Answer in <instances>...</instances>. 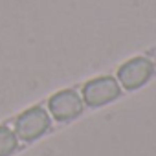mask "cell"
<instances>
[{
	"instance_id": "1",
	"label": "cell",
	"mask_w": 156,
	"mask_h": 156,
	"mask_svg": "<svg viewBox=\"0 0 156 156\" xmlns=\"http://www.w3.org/2000/svg\"><path fill=\"white\" fill-rule=\"evenodd\" d=\"M50 129V116L42 107H31L22 112L15 121L17 138L22 141H33Z\"/></svg>"
},
{
	"instance_id": "2",
	"label": "cell",
	"mask_w": 156,
	"mask_h": 156,
	"mask_svg": "<svg viewBox=\"0 0 156 156\" xmlns=\"http://www.w3.org/2000/svg\"><path fill=\"white\" fill-rule=\"evenodd\" d=\"M119 92V85L114 77H98V79H92L85 85L83 99L88 107H101L116 99Z\"/></svg>"
},
{
	"instance_id": "3",
	"label": "cell",
	"mask_w": 156,
	"mask_h": 156,
	"mask_svg": "<svg viewBox=\"0 0 156 156\" xmlns=\"http://www.w3.org/2000/svg\"><path fill=\"white\" fill-rule=\"evenodd\" d=\"M152 73H154L152 62L147 57H136L119 68L118 77H119V81L125 88L134 90V88L141 87L143 83H147Z\"/></svg>"
},
{
	"instance_id": "4",
	"label": "cell",
	"mask_w": 156,
	"mask_h": 156,
	"mask_svg": "<svg viewBox=\"0 0 156 156\" xmlns=\"http://www.w3.org/2000/svg\"><path fill=\"white\" fill-rule=\"evenodd\" d=\"M50 112L57 121H72L83 112V101L73 90H61L48 101Z\"/></svg>"
},
{
	"instance_id": "5",
	"label": "cell",
	"mask_w": 156,
	"mask_h": 156,
	"mask_svg": "<svg viewBox=\"0 0 156 156\" xmlns=\"http://www.w3.org/2000/svg\"><path fill=\"white\" fill-rule=\"evenodd\" d=\"M19 147V138L17 134L6 127V125H0V156H9L17 151Z\"/></svg>"
},
{
	"instance_id": "6",
	"label": "cell",
	"mask_w": 156,
	"mask_h": 156,
	"mask_svg": "<svg viewBox=\"0 0 156 156\" xmlns=\"http://www.w3.org/2000/svg\"><path fill=\"white\" fill-rule=\"evenodd\" d=\"M149 61L152 62V66H156V48H154V50L149 53Z\"/></svg>"
}]
</instances>
